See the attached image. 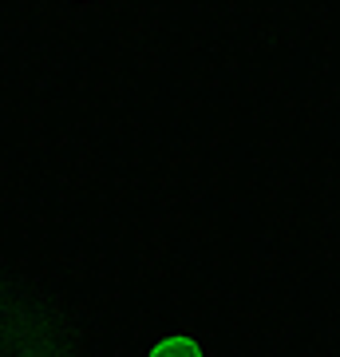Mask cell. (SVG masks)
<instances>
[{"label": "cell", "instance_id": "cell-1", "mask_svg": "<svg viewBox=\"0 0 340 357\" xmlns=\"http://www.w3.org/2000/svg\"><path fill=\"white\" fill-rule=\"evenodd\" d=\"M147 357H206V349H202L198 337H190V333H166V337H159V342L151 345Z\"/></svg>", "mask_w": 340, "mask_h": 357}]
</instances>
